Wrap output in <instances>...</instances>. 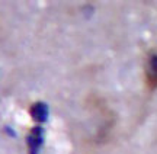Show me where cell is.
<instances>
[{"label":"cell","mask_w":157,"mask_h":154,"mask_svg":"<svg viewBox=\"0 0 157 154\" xmlns=\"http://www.w3.org/2000/svg\"><path fill=\"white\" fill-rule=\"evenodd\" d=\"M29 114L34 118V121L36 122H45L48 119V115H50V109L48 105L44 102H35L34 105H31L29 108Z\"/></svg>","instance_id":"3"},{"label":"cell","mask_w":157,"mask_h":154,"mask_svg":"<svg viewBox=\"0 0 157 154\" xmlns=\"http://www.w3.org/2000/svg\"><path fill=\"white\" fill-rule=\"evenodd\" d=\"M44 130L41 126H34L31 128L26 137V143H28V153L29 154H39V150L42 147V141H44Z\"/></svg>","instance_id":"1"},{"label":"cell","mask_w":157,"mask_h":154,"mask_svg":"<svg viewBox=\"0 0 157 154\" xmlns=\"http://www.w3.org/2000/svg\"><path fill=\"white\" fill-rule=\"evenodd\" d=\"M146 81L150 89L157 87V51L151 52L146 64Z\"/></svg>","instance_id":"2"}]
</instances>
